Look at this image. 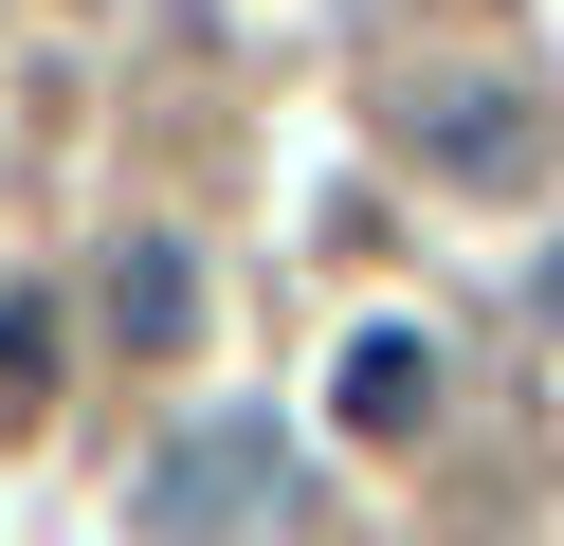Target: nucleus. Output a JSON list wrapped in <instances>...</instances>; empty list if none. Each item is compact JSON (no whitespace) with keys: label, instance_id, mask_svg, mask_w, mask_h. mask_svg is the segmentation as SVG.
Here are the masks:
<instances>
[{"label":"nucleus","instance_id":"7ed1b4c3","mask_svg":"<svg viewBox=\"0 0 564 546\" xmlns=\"http://www.w3.org/2000/svg\"><path fill=\"white\" fill-rule=\"evenodd\" d=\"M346 437H437V346L419 328H346Z\"/></svg>","mask_w":564,"mask_h":546},{"label":"nucleus","instance_id":"39448f33","mask_svg":"<svg viewBox=\"0 0 564 546\" xmlns=\"http://www.w3.org/2000/svg\"><path fill=\"white\" fill-rule=\"evenodd\" d=\"M37 346H55V310H0V400H37Z\"/></svg>","mask_w":564,"mask_h":546},{"label":"nucleus","instance_id":"20e7f679","mask_svg":"<svg viewBox=\"0 0 564 546\" xmlns=\"http://www.w3.org/2000/svg\"><path fill=\"white\" fill-rule=\"evenodd\" d=\"M183 328H200L183 237H128V255H110V346H183Z\"/></svg>","mask_w":564,"mask_h":546},{"label":"nucleus","instance_id":"f03ea898","mask_svg":"<svg viewBox=\"0 0 564 546\" xmlns=\"http://www.w3.org/2000/svg\"><path fill=\"white\" fill-rule=\"evenodd\" d=\"M401 128L437 146V164H474V182H528V164H546V109H528L510 73H491V92H401Z\"/></svg>","mask_w":564,"mask_h":546},{"label":"nucleus","instance_id":"f257e3e1","mask_svg":"<svg viewBox=\"0 0 564 546\" xmlns=\"http://www.w3.org/2000/svg\"><path fill=\"white\" fill-rule=\"evenodd\" d=\"M256 473H273V456H256V419L183 437V456L147 473V528H164V546H237V528H256Z\"/></svg>","mask_w":564,"mask_h":546}]
</instances>
